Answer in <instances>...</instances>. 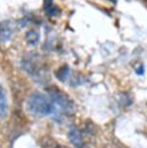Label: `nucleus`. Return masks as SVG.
<instances>
[{"instance_id":"f257e3e1","label":"nucleus","mask_w":147,"mask_h":148,"mask_svg":"<svg viewBox=\"0 0 147 148\" xmlns=\"http://www.w3.org/2000/svg\"><path fill=\"white\" fill-rule=\"evenodd\" d=\"M27 111L34 116H46L53 112L54 106L42 93H33L26 101Z\"/></svg>"},{"instance_id":"f03ea898","label":"nucleus","mask_w":147,"mask_h":148,"mask_svg":"<svg viewBox=\"0 0 147 148\" xmlns=\"http://www.w3.org/2000/svg\"><path fill=\"white\" fill-rule=\"evenodd\" d=\"M49 96L51 97V100L53 102L55 106H57L60 110H62L64 112L71 114L75 110V103L71 99L68 94L63 92L60 88L56 86H51L48 88Z\"/></svg>"},{"instance_id":"7ed1b4c3","label":"nucleus","mask_w":147,"mask_h":148,"mask_svg":"<svg viewBox=\"0 0 147 148\" xmlns=\"http://www.w3.org/2000/svg\"><path fill=\"white\" fill-rule=\"evenodd\" d=\"M8 111H9V104H8L6 91L0 83V118H6L8 115Z\"/></svg>"},{"instance_id":"20e7f679","label":"nucleus","mask_w":147,"mask_h":148,"mask_svg":"<svg viewBox=\"0 0 147 148\" xmlns=\"http://www.w3.org/2000/svg\"><path fill=\"white\" fill-rule=\"evenodd\" d=\"M69 139H70L71 143L74 144L75 147L77 148H82L83 147V138L81 136V133L77 128H73L70 132H69Z\"/></svg>"},{"instance_id":"39448f33","label":"nucleus","mask_w":147,"mask_h":148,"mask_svg":"<svg viewBox=\"0 0 147 148\" xmlns=\"http://www.w3.org/2000/svg\"><path fill=\"white\" fill-rule=\"evenodd\" d=\"M40 146L41 148H70L69 146L60 144L59 142L49 136H45L41 138Z\"/></svg>"},{"instance_id":"423d86ee","label":"nucleus","mask_w":147,"mask_h":148,"mask_svg":"<svg viewBox=\"0 0 147 148\" xmlns=\"http://www.w3.org/2000/svg\"><path fill=\"white\" fill-rule=\"evenodd\" d=\"M69 76V67L68 66H63L62 68H60L56 73V77L60 82H65L68 79Z\"/></svg>"},{"instance_id":"0eeeda50","label":"nucleus","mask_w":147,"mask_h":148,"mask_svg":"<svg viewBox=\"0 0 147 148\" xmlns=\"http://www.w3.org/2000/svg\"><path fill=\"white\" fill-rule=\"evenodd\" d=\"M45 10L48 15L49 16H56L57 15V9L55 7H53L52 5V0H45Z\"/></svg>"},{"instance_id":"6e6552de","label":"nucleus","mask_w":147,"mask_h":148,"mask_svg":"<svg viewBox=\"0 0 147 148\" xmlns=\"http://www.w3.org/2000/svg\"><path fill=\"white\" fill-rule=\"evenodd\" d=\"M26 40L30 45H36L39 41V33L36 31H29L26 33Z\"/></svg>"}]
</instances>
